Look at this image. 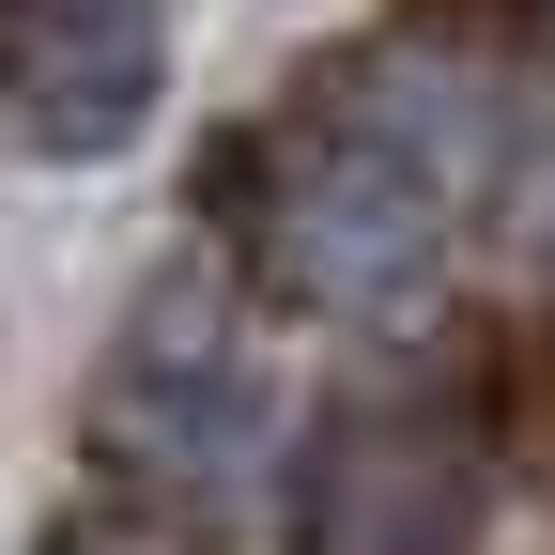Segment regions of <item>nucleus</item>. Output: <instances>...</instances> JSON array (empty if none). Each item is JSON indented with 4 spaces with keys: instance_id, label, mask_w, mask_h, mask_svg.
Wrapping results in <instances>:
<instances>
[{
    "instance_id": "obj_1",
    "label": "nucleus",
    "mask_w": 555,
    "mask_h": 555,
    "mask_svg": "<svg viewBox=\"0 0 555 555\" xmlns=\"http://www.w3.org/2000/svg\"><path fill=\"white\" fill-rule=\"evenodd\" d=\"M463 201H478V139L448 108H416V78H386L371 108L309 124L262 185V232H278V278L339 324H401L416 294L448 278L463 247Z\"/></svg>"
},
{
    "instance_id": "obj_2",
    "label": "nucleus",
    "mask_w": 555,
    "mask_h": 555,
    "mask_svg": "<svg viewBox=\"0 0 555 555\" xmlns=\"http://www.w3.org/2000/svg\"><path fill=\"white\" fill-rule=\"evenodd\" d=\"M108 401H124V433H139V448H170V463H247V448H262V416H278V371L247 356V324L201 294V278H170V294L139 309Z\"/></svg>"
}]
</instances>
